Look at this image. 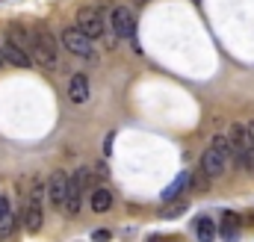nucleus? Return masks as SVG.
<instances>
[{"instance_id": "nucleus-11", "label": "nucleus", "mask_w": 254, "mask_h": 242, "mask_svg": "<svg viewBox=\"0 0 254 242\" xmlns=\"http://www.w3.org/2000/svg\"><path fill=\"white\" fill-rule=\"evenodd\" d=\"M190 178H192V172H181V175H178L175 181L169 183V186L163 189V195H160V198H163V204L175 201V198H178V195H181L184 189H190Z\"/></svg>"}, {"instance_id": "nucleus-15", "label": "nucleus", "mask_w": 254, "mask_h": 242, "mask_svg": "<svg viewBox=\"0 0 254 242\" xmlns=\"http://www.w3.org/2000/svg\"><path fill=\"white\" fill-rule=\"evenodd\" d=\"M237 231H240V216L225 213V216H222V237H225V240H234Z\"/></svg>"}, {"instance_id": "nucleus-3", "label": "nucleus", "mask_w": 254, "mask_h": 242, "mask_svg": "<svg viewBox=\"0 0 254 242\" xmlns=\"http://www.w3.org/2000/svg\"><path fill=\"white\" fill-rule=\"evenodd\" d=\"M45 195H48L51 207L63 213V210H65V195H68V175H65V172H54V175L48 178Z\"/></svg>"}, {"instance_id": "nucleus-19", "label": "nucleus", "mask_w": 254, "mask_h": 242, "mask_svg": "<svg viewBox=\"0 0 254 242\" xmlns=\"http://www.w3.org/2000/svg\"><path fill=\"white\" fill-rule=\"evenodd\" d=\"M181 213H187V201H169V207L163 210V219H175V216H181Z\"/></svg>"}, {"instance_id": "nucleus-4", "label": "nucleus", "mask_w": 254, "mask_h": 242, "mask_svg": "<svg viewBox=\"0 0 254 242\" xmlns=\"http://www.w3.org/2000/svg\"><path fill=\"white\" fill-rule=\"evenodd\" d=\"M77 27L89 36V39H98V36H104V18H101V12L95 9V6H83L80 12H77Z\"/></svg>"}, {"instance_id": "nucleus-14", "label": "nucleus", "mask_w": 254, "mask_h": 242, "mask_svg": "<svg viewBox=\"0 0 254 242\" xmlns=\"http://www.w3.org/2000/svg\"><path fill=\"white\" fill-rule=\"evenodd\" d=\"M195 237L201 242H210L213 237H216V222L210 219V216H201L198 222H195Z\"/></svg>"}, {"instance_id": "nucleus-8", "label": "nucleus", "mask_w": 254, "mask_h": 242, "mask_svg": "<svg viewBox=\"0 0 254 242\" xmlns=\"http://www.w3.org/2000/svg\"><path fill=\"white\" fill-rule=\"evenodd\" d=\"M201 169L216 181V178H222V175H225V169H228V157H225V154H219V151L210 145V148L201 154Z\"/></svg>"}, {"instance_id": "nucleus-5", "label": "nucleus", "mask_w": 254, "mask_h": 242, "mask_svg": "<svg viewBox=\"0 0 254 242\" xmlns=\"http://www.w3.org/2000/svg\"><path fill=\"white\" fill-rule=\"evenodd\" d=\"M42 219H45V213H42V186H36L27 195V207H24V225H27V231L36 234L42 228Z\"/></svg>"}, {"instance_id": "nucleus-6", "label": "nucleus", "mask_w": 254, "mask_h": 242, "mask_svg": "<svg viewBox=\"0 0 254 242\" xmlns=\"http://www.w3.org/2000/svg\"><path fill=\"white\" fill-rule=\"evenodd\" d=\"M110 27H113V33H116V39H133V36H136V21H133V15L127 12L125 6H116V9H113Z\"/></svg>"}, {"instance_id": "nucleus-20", "label": "nucleus", "mask_w": 254, "mask_h": 242, "mask_svg": "<svg viewBox=\"0 0 254 242\" xmlns=\"http://www.w3.org/2000/svg\"><path fill=\"white\" fill-rule=\"evenodd\" d=\"M92 237H95V240H110V231H95Z\"/></svg>"}, {"instance_id": "nucleus-7", "label": "nucleus", "mask_w": 254, "mask_h": 242, "mask_svg": "<svg viewBox=\"0 0 254 242\" xmlns=\"http://www.w3.org/2000/svg\"><path fill=\"white\" fill-rule=\"evenodd\" d=\"M0 54H3V62H9V65H15V68L33 65V54H30L27 48H21L15 39H6V42L0 45Z\"/></svg>"}, {"instance_id": "nucleus-12", "label": "nucleus", "mask_w": 254, "mask_h": 242, "mask_svg": "<svg viewBox=\"0 0 254 242\" xmlns=\"http://www.w3.org/2000/svg\"><path fill=\"white\" fill-rule=\"evenodd\" d=\"M89 204H92L95 213H107V210L113 207V192H110L107 186H98V189L89 192Z\"/></svg>"}, {"instance_id": "nucleus-1", "label": "nucleus", "mask_w": 254, "mask_h": 242, "mask_svg": "<svg viewBox=\"0 0 254 242\" xmlns=\"http://www.w3.org/2000/svg\"><path fill=\"white\" fill-rule=\"evenodd\" d=\"M30 54H33V60L39 62L45 71H57V65H60V51H57V42L51 39V33H45V30L33 33V48H30Z\"/></svg>"}, {"instance_id": "nucleus-18", "label": "nucleus", "mask_w": 254, "mask_h": 242, "mask_svg": "<svg viewBox=\"0 0 254 242\" xmlns=\"http://www.w3.org/2000/svg\"><path fill=\"white\" fill-rule=\"evenodd\" d=\"M9 39H15V42H18V45H21V48H27V51H30V48H33V36H30V33H27V30H21V27H15V30H12V33H9Z\"/></svg>"}, {"instance_id": "nucleus-17", "label": "nucleus", "mask_w": 254, "mask_h": 242, "mask_svg": "<svg viewBox=\"0 0 254 242\" xmlns=\"http://www.w3.org/2000/svg\"><path fill=\"white\" fill-rule=\"evenodd\" d=\"M210 181H213V178H210V175H207L204 169H198V172H192L190 186H192V189H198V192H204V189L210 186Z\"/></svg>"}, {"instance_id": "nucleus-13", "label": "nucleus", "mask_w": 254, "mask_h": 242, "mask_svg": "<svg viewBox=\"0 0 254 242\" xmlns=\"http://www.w3.org/2000/svg\"><path fill=\"white\" fill-rule=\"evenodd\" d=\"M15 225H18V219H15V213L9 210V198L0 195V237H9V234L15 231Z\"/></svg>"}, {"instance_id": "nucleus-16", "label": "nucleus", "mask_w": 254, "mask_h": 242, "mask_svg": "<svg viewBox=\"0 0 254 242\" xmlns=\"http://www.w3.org/2000/svg\"><path fill=\"white\" fill-rule=\"evenodd\" d=\"M210 145H213V148H216V151H219V154H225V157H228V160H231V157H234V148H231V136H225V133H216V136H213V142H210Z\"/></svg>"}, {"instance_id": "nucleus-9", "label": "nucleus", "mask_w": 254, "mask_h": 242, "mask_svg": "<svg viewBox=\"0 0 254 242\" xmlns=\"http://www.w3.org/2000/svg\"><path fill=\"white\" fill-rule=\"evenodd\" d=\"M83 183H80V175L74 172V175H68V195H65V210L68 216H77L80 213V204H83Z\"/></svg>"}, {"instance_id": "nucleus-2", "label": "nucleus", "mask_w": 254, "mask_h": 242, "mask_svg": "<svg viewBox=\"0 0 254 242\" xmlns=\"http://www.w3.org/2000/svg\"><path fill=\"white\" fill-rule=\"evenodd\" d=\"M60 42H63V48L68 54H74V57H80V60H92V57H95L92 39H89L80 27H65L63 36H60Z\"/></svg>"}, {"instance_id": "nucleus-21", "label": "nucleus", "mask_w": 254, "mask_h": 242, "mask_svg": "<svg viewBox=\"0 0 254 242\" xmlns=\"http://www.w3.org/2000/svg\"><path fill=\"white\" fill-rule=\"evenodd\" d=\"M249 136H252V145H254V121H249Z\"/></svg>"}, {"instance_id": "nucleus-10", "label": "nucleus", "mask_w": 254, "mask_h": 242, "mask_svg": "<svg viewBox=\"0 0 254 242\" xmlns=\"http://www.w3.org/2000/svg\"><path fill=\"white\" fill-rule=\"evenodd\" d=\"M89 95H92L89 77H86V74H74V77L68 80V101L77 104V107H83V104L89 101Z\"/></svg>"}]
</instances>
